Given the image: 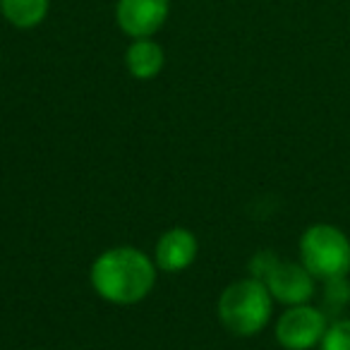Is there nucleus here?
<instances>
[{
  "label": "nucleus",
  "mask_w": 350,
  "mask_h": 350,
  "mask_svg": "<svg viewBox=\"0 0 350 350\" xmlns=\"http://www.w3.org/2000/svg\"><path fill=\"white\" fill-rule=\"evenodd\" d=\"M156 283V267L142 250L113 247L92 264V286L113 305H135L144 300Z\"/></svg>",
  "instance_id": "f257e3e1"
},
{
  "label": "nucleus",
  "mask_w": 350,
  "mask_h": 350,
  "mask_svg": "<svg viewBox=\"0 0 350 350\" xmlns=\"http://www.w3.org/2000/svg\"><path fill=\"white\" fill-rule=\"evenodd\" d=\"M273 297L264 281L243 278L221 293L219 317L221 324L235 336H257L271 319Z\"/></svg>",
  "instance_id": "f03ea898"
},
{
  "label": "nucleus",
  "mask_w": 350,
  "mask_h": 350,
  "mask_svg": "<svg viewBox=\"0 0 350 350\" xmlns=\"http://www.w3.org/2000/svg\"><path fill=\"white\" fill-rule=\"evenodd\" d=\"M300 262L314 278L338 281L350 273V240L331 224H314L300 238Z\"/></svg>",
  "instance_id": "7ed1b4c3"
},
{
  "label": "nucleus",
  "mask_w": 350,
  "mask_h": 350,
  "mask_svg": "<svg viewBox=\"0 0 350 350\" xmlns=\"http://www.w3.org/2000/svg\"><path fill=\"white\" fill-rule=\"evenodd\" d=\"M250 271L264 281L273 300L288 307L307 305L314 295V276L302 267V262H281L273 252H259L254 254Z\"/></svg>",
  "instance_id": "20e7f679"
},
{
  "label": "nucleus",
  "mask_w": 350,
  "mask_h": 350,
  "mask_svg": "<svg viewBox=\"0 0 350 350\" xmlns=\"http://www.w3.org/2000/svg\"><path fill=\"white\" fill-rule=\"evenodd\" d=\"M326 317L312 305H293L276 321V340L286 350H310L326 334Z\"/></svg>",
  "instance_id": "39448f33"
},
{
  "label": "nucleus",
  "mask_w": 350,
  "mask_h": 350,
  "mask_svg": "<svg viewBox=\"0 0 350 350\" xmlns=\"http://www.w3.org/2000/svg\"><path fill=\"white\" fill-rule=\"evenodd\" d=\"M170 15V0H118L116 22L130 39H151Z\"/></svg>",
  "instance_id": "423d86ee"
},
{
  "label": "nucleus",
  "mask_w": 350,
  "mask_h": 350,
  "mask_svg": "<svg viewBox=\"0 0 350 350\" xmlns=\"http://www.w3.org/2000/svg\"><path fill=\"white\" fill-rule=\"evenodd\" d=\"M197 238L192 230L187 228H170L156 243L154 262L161 271H183L187 269L197 257Z\"/></svg>",
  "instance_id": "0eeeda50"
},
{
  "label": "nucleus",
  "mask_w": 350,
  "mask_h": 350,
  "mask_svg": "<svg viewBox=\"0 0 350 350\" xmlns=\"http://www.w3.org/2000/svg\"><path fill=\"white\" fill-rule=\"evenodd\" d=\"M165 65V53L154 39H132L125 51V68L135 79H154Z\"/></svg>",
  "instance_id": "6e6552de"
},
{
  "label": "nucleus",
  "mask_w": 350,
  "mask_h": 350,
  "mask_svg": "<svg viewBox=\"0 0 350 350\" xmlns=\"http://www.w3.org/2000/svg\"><path fill=\"white\" fill-rule=\"evenodd\" d=\"M51 0H0V15L15 29H34L49 17Z\"/></svg>",
  "instance_id": "1a4fd4ad"
},
{
  "label": "nucleus",
  "mask_w": 350,
  "mask_h": 350,
  "mask_svg": "<svg viewBox=\"0 0 350 350\" xmlns=\"http://www.w3.org/2000/svg\"><path fill=\"white\" fill-rule=\"evenodd\" d=\"M321 350H350V319H340L326 329Z\"/></svg>",
  "instance_id": "9d476101"
}]
</instances>
